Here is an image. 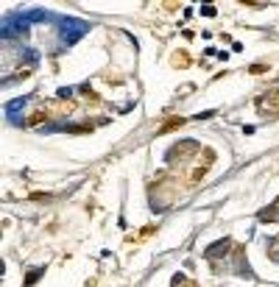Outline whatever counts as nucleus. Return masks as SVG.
<instances>
[{
	"mask_svg": "<svg viewBox=\"0 0 279 287\" xmlns=\"http://www.w3.org/2000/svg\"><path fill=\"white\" fill-rule=\"evenodd\" d=\"M268 254L274 262H279V240H268Z\"/></svg>",
	"mask_w": 279,
	"mask_h": 287,
	"instance_id": "9d476101",
	"label": "nucleus"
},
{
	"mask_svg": "<svg viewBox=\"0 0 279 287\" xmlns=\"http://www.w3.org/2000/svg\"><path fill=\"white\" fill-rule=\"evenodd\" d=\"M229 248H232V240H218V243H212L207 251H204V256L207 259H223V256H229Z\"/></svg>",
	"mask_w": 279,
	"mask_h": 287,
	"instance_id": "7ed1b4c3",
	"label": "nucleus"
},
{
	"mask_svg": "<svg viewBox=\"0 0 279 287\" xmlns=\"http://www.w3.org/2000/svg\"><path fill=\"white\" fill-rule=\"evenodd\" d=\"M201 14H207V17H215V6H201Z\"/></svg>",
	"mask_w": 279,
	"mask_h": 287,
	"instance_id": "ddd939ff",
	"label": "nucleus"
},
{
	"mask_svg": "<svg viewBox=\"0 0 279 287\" xmlns=\"http://www.w3.org/2000/svg\"><path fill=\"white\" fill-rule=\"evenodd\" d=\"M22 106H25V98H17V100H11L9 106H6V114H9V120H11V123H17V120H20L17 114H20V109H22Z\"/></svg>",
	"mask_w": 279,
	"mask_h": 287,
	"instance_id": "39448f33",
	"label": "nucleus"
},
{
	"mask_svg": "<svg viewBox=\"0 0 279 287\" xmlns=\"http://www.w3.org/2000/svg\"><path fill=\"white\" fill-rule=\"evenodd\" d=\"M257 109H260V114L279 117V89H268L265 95L257 100Z\"/></svg>",
	"mask_w": 279,
	"mask_h": 287,
	"instance_id": "f257e3e1",
	"label": "nucleus"
},
{
	"mask_svg": "<svg viewBox=\"0 0 279 287\" xmlns=\"http://www.w3.org/2000/svg\"><path fill=\"white\" fill-rule=\"evenodd\" d=\"M59 25L65 28V31H62V39H65L67 45H73L78 36H84V31H87V22H78V20H59Z\"/></svg>",
	"mask_w": 279,
	"mask_h": 287,
	"instance_id": "f03ea898",
	"label": "nucleus"
},
{
	"mask_svg": "<svg viewBox=\"0 0 279 287\" xmlns=\"http://www.w3.org/2000/svg\"><path fill=\"white\" fill-rule=\"evenodd\" d=\"M232 256H234V273H237V276H243V279H254V271L248 268V259H246L243 248H237Z\"/></svg>",
	"mask_w": 279,
	"mask_h": 287,
	"instance_id": "20e7f679",
	"label": "nucleus"
},
{
	"mask_svg": "<svg viewBox=\"0 0 279 287\" xmlns=\"http://www.w3.org/2000/svg\"><path fill=\"white\" fill-rule=\"evenodd\" d=\"M184 123H187V120H181V117H170V120H167L165 126L159 128V134H165V131H173L176 126H184Z\"/></svg>",
	"mask_w": 279,
	"mask_h": 287,
	"instance_id": "1a4fd4ad",
	"label": "nucleus"
},
{
	"mask_svg": "<svg viewBox=\"0 0 279 287\" xmlns=\"http://www.w3.org/2000/svg\"><path fill=\"white\" fill-rule=\"evenodd\" d=\"M257 218H260V221H263V223H271V221H277V218H279V209H277V204H274V207H268V209H263V212H260V215H257Z\"/></svg>",
	"mask_w": 279,
	"mask_h": 287,
	"instance_id": "423d86ee",
	"label": "nucleus"
},
{
	"mask_svg": "<svg viewBox=\"0 0 279 287\" xmlns=\"http://www.w3.org/2000/svg\"><path fill=\"white\" fill-rule=\"evenodd\" d=\"M42 120H48V112H36L28 123H31V126H36V123H42Z\"/></svg>",
	"mask_w": 279,
	"mask_h": 287,
	"instance_id": "f8f14e48",
	"label": "nucleus"
},
{
	"mask_svg": "<svg viewBox=\"0 0 279 287\" xmlns=\"http://www.w3.org/2000/svg\"><path fill=\"white\" fill-rule=\"evenodd\" d=\"M45 276V268H33L31 273H28V276H25V287H31V285H36V282H39V279Z\"/></svg>",
	"mask_w": 279,
	"mask_h": 287,
	"instance_id": "0eeeda50",
	"label": "nucleus"
},
{
	"mask_svg": "<svg viewBox=\"0 0 279 287\" xmlns=\"http://www.w3.org/2000/svg\"><path fill=\"white\" fill-rule=\"evenodd\" d=\"M173 287H198V285H196L193 279H187L184 273H176V276H173Z\"/></svg>",
	"mask_w": 279,
	"mask_h": 287,
	"instance_id": "6e6552de",
	"label": "nucleus"
},
{
	"mask_svg": "<svg viewBox=\"0 0 279 287\" xmlns=\"http://www.w3.org/2000/svg\"><path fill=\"white\" fill-rule=\"evenodd\" d=\"M173 64L176 67H187L190 64V59L184 56V50H179V56H173Z\"/></svg>",
	"mask_w": 279,
	"mask_h": 287,
	"instance_id": "9b49d317",
	"label": "nucleus"
}]
</instances>
